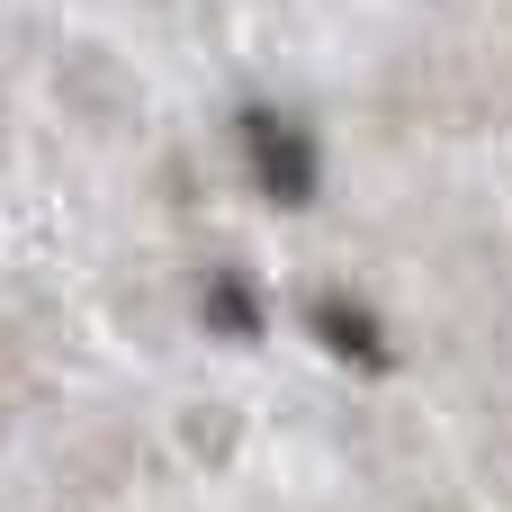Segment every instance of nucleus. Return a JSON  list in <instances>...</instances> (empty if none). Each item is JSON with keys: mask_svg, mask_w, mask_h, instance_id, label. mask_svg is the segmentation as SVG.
<instances>
[{"mask_svg": "<svg viewBox=\"0 0 512 512\" xmlns=\"http://www.w3.org/2000/svg\"><path fill=\"white\" fill-rule=\"evenodd\" d=\"M234 135H243V162H252V180H261L279 207H306V198L324 189L315 135H306L297 117H279V108H243V117H234Z\"/></svg>", "mask_w": 512, "mask_h": 512, "instance_id": "nucleus-1", "label": "nucleus"}, {"mask_svg": "<svg viewBox=\"0 0 512 512\" xmlns=\"http://www.w3.org/2000/svg\"><path fill=\"white\" fill-rule=\"evenodd\" d=\"M315 342L333 351V360H351V369H396V342L378 333V315L360 306V297H315Z\"/></svg>", "mask_w": 512, "mask_h": 512, "instance_id": "nucleus-2", "label": "nucleus"}, {"mask_svg": "<svg viewBox=\"0 0 512 512\" xmlns=\"http://www.w3.org/2000/svg\"><path fill=\"white\" fill-rule=\"evenodd\" d=\"M207 324H216L225 342H252V333H261V288H252L243 270H216V279H207Z\"/></svg>", "mask_w": 512, "mask_h": 512, "instance_id": "nucleus-3", "label": "nucleus"}]
</instances>
